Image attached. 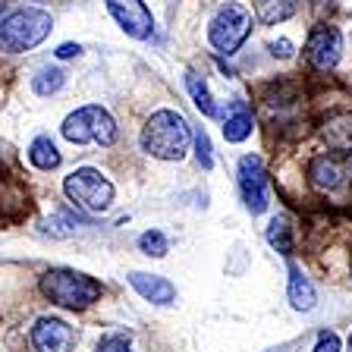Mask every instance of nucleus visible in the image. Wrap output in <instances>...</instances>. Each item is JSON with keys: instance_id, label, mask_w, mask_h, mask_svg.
<instances>
[{"instance_id": "22", "label": "nucleus", "mask_w": 352, "mask_h": 352, "mask_svg": "<svg viewBox=\"0 0 352 352\" xmlns=\"http://www.w3.org/2000/svg\"><path fill=\"white\" fill-rule=\"evenodd\" d=\"M195 157H198V164H201L205 170L214 164V157H211V142H208L205 132H198V135H195Z\"/></svg>"}, {"instance_id": "17", "label": "nucleus", "mask_w": 352, "mask_h": 352, "mask_svg": "<svg viewBox=\"0 0 352 352\" xmlns=\"http://www.w3.org/2000/svg\"><path fill=\"white\" fill-rule=\"evenodd\" d=\"M186 88H189L192 101H195V107L201 110L205 117H217L220 110H217V104H214L211 91H208V82L201 79V76H198V73H186Z\"/></svg>"}, {"instance_id": "5", "label": "nucleus", "mask_w": 352, "mask_h": 352, "mask_svg": "<svg viewBox=\"0 0 352 352\" xmlns=\"http://www.w3.org/2000/svg\"><path fill=\"white\" fill-rule=\"evenodd\" d=\"M60 129H63V139L73 142V145H88V142H95V145H113V139H117V123H113V117H110L104 107H98V104L73 110V113L63 120Z\"/></svg>"}, {"instance_id": "27", "label": "nucleus", "mask_w": 352, "mask_h": 352, "mask_svg": "<svg viewBox=\"0 0 352 352\" xmlns=\"http://www.w3.org/2000/svg\"><path fill=\"white\" fill-rule=\"evenodd\" d=\"M349 352H352V333H349Z\"/></svg>"}, {"instance_id": "7", "label": "nucleus", "mask_w": 352, "mask_h": 352, "mask_svg": "<svg viewBox=\"0 0 352 352\" xmlns=\"http://www.w3.org/2000/svg\"><path fill=\"white\" fill-rule=\"evenodd\" d=\"M236 179H239V192H242L245 208H249L252 214H261L264 208H267V173H264L261 157H255V154L239 157Z\"/></svg>"}, {"instance_id": "15", "label": "nucleus", "mask_w": 352, "mask_h": 352, "mask_svg": "<svg viewBox=\"0 0 352 352\" xmlns=\"http://www.w3.org/2000/svg\"><path fill=\"white\" fill-rule=\"evenodd\" d=\"M252 129H255L252 113L245 110V104L242 101H236L233 113H227V120H223V139L227 142H245L252 135Z\"/></svg>"}, {"instance_id": "3", "label": "nucleus", "mask_w": 352, "mask_h": 352, "mask_svg": "<svg viewBox=\"0 0 352 352\" xmlns=\"http://www.w3.org/2000/svg\"><path fill=\"white\" fill-rule=\"evenodd\" d=\"M41 293L63 308H88L101 296V283L95 277H88V274L54 267L41 277Z\"/></svg>"}, {"instance_id": "24", "label": "nucleus", "mask_w": 352, "mask_h": 352, "mask_svg": "<svg viewBox=\"0 0 352 352\" xmlns=\"http://www.w3.org/2000/svg\"><path fill=\"white\" fill-rule=\"evenodd\" d=\"M311 352H340V337L333 333V330H324Z\"/></svg>"}, {"instance_id": "23", "label": "nucleus", "mask_w": 352, "mask_h": 352, "mask_svg": "<svg viewBox=\"0 0 352 352\" xmlns=\"http://www.w3.org/2000/svg\"><path fill=\"white\" fill-rule=\"evenodd\" d=\"M95 352H132V346H129V340H126V337L113 333V337H104L101 343H98Z\"/></svg>"}, {"instance_id": "6", "label": "nucleus", "mask_w": 352, "mask_h": 352, "mask_svg": "<svg viewBox=\"0 0 352 352\" xmlns=\"http://www.w3.org/2000/svg\"><path fill=\"white\" fill-rule=\"evenodd\" d=\"M252 32V13L242 3H236V0H230V3H223V7L214 13L211 25H208V41L217 47L220 54H236L245 44V38H249Z\"/></svg>"}, {"instance_id": "4", "label": "nucleus", "mask_w": 352, "mask_h": 352, "mask_svg": "<svg viewBox=\"0 0 352 352\" xmlns=\"http://www.w3.org/2000/svg\"><path fill=\"white\" fill-rule=\"evenodd\" d=\"M63 192L66 198L73 201L76 208L82 211H91V214H101L113 205V183L107 176L95 167H79L73 173L66 176L63 183Z\"/></svg>"}, {"instance_id": "18", "label": "nucleus", "mask_w": 352, "mask_h": 352, "mask_svg": "<svg viewBox=\"0 0 352 352\" xmlns=\"http://www.w3.org/2000/svg\"><path fill=\"white\" fill-rule=\"evenodd\" d=\"M29 161L35 164L38 170H54V167H60V151L47 135H38L29 145Z\"/></svg>"}, {"instance_id": "20", "label": "nucleus", "mask_w": 352, "mask_h": 352, "mask_svg": "<svg viewBox=\"0 0 352 352\" xmlns=\"http://www.w3.org/2000/svg\"><path fill=\"white\" fill-rule=\"evenodd\" d=\"M267 242H271L277 252L289 255V249H293V230H289V223H286L283 217H274L271 223H267Z\"/></svg>"}, {"instance_id": "13", "label": "nucleus", "mask_w": 352, "mask_h": 352, "mask_svg": "<svg viewBox=\"0 0 352 352\" xmlns=\"http://www.w3.org/2000/svg\"><path fill=\"white\" fill-rule=\"evenodd\" d=\"M318 302L315 286L308 283V277L299 271V264L289 261V305L299 308V311H311Z\"/></svg>"}, {"instance_id": "10", "label": "nucleus", "mask_w": 352, "mask_h": 352, "mask_svg": "<svg viewBox=\"0 0 352 352\" xmlns=\"http://www.w3.org/2000/svg\"><path fill=\"white\" fill-rule=\"evenodd\" d=\"M32 346L38 352H73L76 330L60 318H38L32 327Z\"/></svg>"}, {"instance_id": "25", "label": "nucleus", "mask_w": 352, "mask_h": 352, "mask_svg": "<svg viewBox=\"0 0 352 352\" xmlns=\"http://www.w3.org/2000/svg\"><path fill=\"white\" fill-rule=\"evenodd\" d=\"M271 54H274V57H280V60H286L289 54H293V44L286 41V38H280V41H271Z\"/></svg>"}, {"instance_id": "14", "label": "nucleus", "mask_w": 352, "mask_h": 352, "mask_svg": "<svg viewBox=\"0 0 352 352\" xmlns=\"http://www.w3.org/2000/svg\"><path fill=\"white\" fill-rule=\"evenodd\" d=\"M324 142L337 151H352V113H337L330 117L321 129Z\"/></svg>"}, {"instance_id": "16", "label": "nucleus", "mask_w": 352, "mask_h": 352, "mask_svg": "<svg viewBox=\"0 0 352 352\" xmlns=\"http://www.w3.org/2000/svg\"><path fill=\"white\" fill-rule=\"evenodd\" d=\"M296 13V0H255V16L264 25H277Z\"/></svg>"}, {"instance_id": "11", "label": "nucleus", "mask_w": 352, "mask_h": 352, "mask_svg": "<svg viewBox=\"0 0 352 352\" xmlns=\"http://www.w3.org/2000/svg\"><path fill=\"white\" fill-rule=\"evenodd\" d=\"M346 179H349V164L337 154H318L308 164V183L318 192H337L346 186Z\"/></svg>"}, {"instance_id": "26", "label": "nucleus", "mask_w": 352, "mask_h": 352, "mask_svg": "<svg viewBox=\"0 0 352 352\" xmlns=\"http://www.w3.org/2000/svg\"><path fill=\"white\" fill-rule=\"evenodd\" d=\"M79 51H82L79 44H60V47H57V57H60V60H66V57H76Z\"/></svg>"}, {"instance_id": "28", "label": "nucleus", "mask_w": 352, "mask_h": 352, "mask_svg": "<svg viewBox=\"0 0 352 352\" xmlns=\"http://www.w3.org/2000/svg\"><path fill=\"white\" fill-rule=\"evenodd\" d=\"M0 13H3V0H0Z\"/></svg>"}, {"instance_id": "8", "label": "nucleus", "mask_w": 352, "mask_h": 352, "mask_svg": "<svg viewBox=\"0 0 352 352\" xmlns=\"http://www.w3.org/2000/svg\"><path fill=\"white\" fill-rule=\"evenodd\" d=\"M340 54H343V35H340L337 25H330V22L315 25L305 41L308 63L318 66V69H333L340 63Z\"/></svg>"}, {"instance_id": "1", "label": "nucleus", "mask_w": 352, "mask_h": 352, "mask_svg": "<svg viewBox=\"0 0 352 352\" xmlns=\"http://www.w3.org/2000/svg\"><path fill=\"white\" fill-rule=\"evenodd\" d=\"M192 145V129L176 110H157L142 129V148L161 161H179Z\"/></svg>"}, {"instance_id": "12", "label": "nucleus", "mask_w": 352, "mask_h": 352, "mask_svg": "<svg viewBox=\"0 0 352 352\" xmlns=\"http://www.w3.org/2000/svg\"><path fill=\"white\" fill-rule=\"evenodd\" d=\"M129 283H132V289H135L142 299L154 302V305H170V302L176 299V286L170 283L167 277H157V274L132 271L129 274Z\"/></svg>"}, {"instance_id": "9", "label": "nucleus", "mask_w": 352, "mask_h": 352, "mask_svg": "<svg viewBox=\"0 0 352 352\" xmlns=\"http://www.w3.org/2000/svg\"><path fill=\"white\" fill-rule=\"evenodd\" d=\"M107 10H110V16L120 22V29H123L126 35L139 38V41L151 38L154 16H151V10L145 7V0H107Z\"/></svg>"}, {"instance_id": "2", "label": "nucleus", "mask_w": 352, "mask_h": 352, "mask_svg": "<svg viewBox=\"0 0 352 352\" xmlns=\"http://www.w3.org/2000/svg\"><path fill=\"white\" fill-rule=\"evenodd\" d=\"M51 25L54 19L47 10L22 7L0 22V47L10 54L32 51V47H38L44 38L51 35Z\"/></svg>"}, {"instance_id": "21", "label": "nucleus", "mask_w": 352, "mask_h": 352, "mask_svg": "<svg viewBox=\"0 0 352 352\" xmlns=\"http://www.w3.org/2000/svg\"><path fill=\"white\" fill-rule=\"evenodd\" d=\"M139 249L145 252V255H151V258H164L170 252V242H167V236H164L161 230H148V233L139 236Z\"/></svg>"}, {"instance_id": "19", "label": "nucleus", "mask_w": 352, "mask_h": 352, "mask_svg": "<svg viewBox=\"0 0 352 352\" xmlns=\"http://www.w3.org/2000/svg\"><path fill=\"white\" fill-rule=\"evenodd\" d=\"M63 82H66L63 69H57V66H41L38 76L32 79V88H35V95H54V91L63 88Z\"/></svg>"}]
</instances>
